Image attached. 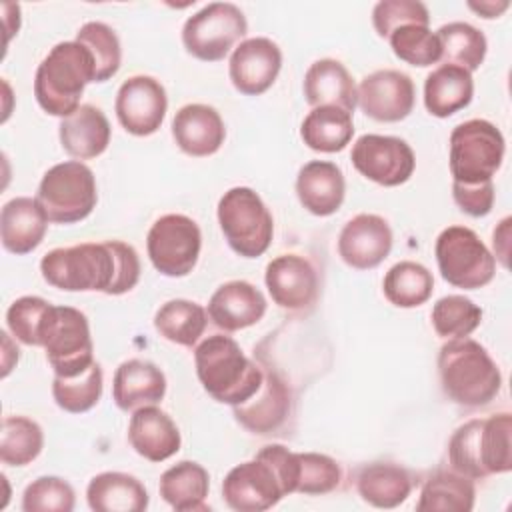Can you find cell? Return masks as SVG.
Returning <instances> with one entry per match:
<instances>
[{
  "label": "cell",
  "instance_id": "obj_44",
  "mask_svg": "<svg viewBox=\"0 0 512 512\" xmlns=\"http://www.w3.org/2000/svg\"><path fill=\"white\" fill-rule=\"evenodd\" d=\"M74 502V488L58 476H40L22 494L24 512H70L74 510Z\"/></svg>",
  "mask_w": 512,
  "mask_h": 512
},
{
  "label": "cell",
  "instance_id": "obj_2",
  "mask_svg": "<svg viewBox=\"0 0 512 512\" xmlns=\"http://www.w3.org/2000/svg\"><path fill=\"white\" fill-rule=\"evenodd\" d=\"M196 376L202 388L222 404L238 406L262 384V366L250 360L240 344L224 334L204 338L194 350Z\"/></svg>",
  "mask_w": 512,
  "mask_h": 512
},
{
  "label": "cell",
  "instance_id": "obj_28",
  "mask_svg": "<svg viewBox=\"0 0 512 512\" xmlns=\"http://www.w3.org/2000/svg\"><path fill=\"white\" fill-rule=\"evenodd\" d=\"M86 500L94 512H142L148 508L144 484L124 472L96 474L88 482Z\"/></svg>",
  "mask_w": 512,
  "mask_h": 512
},
{
  "label": "cell",
  "instance_id": "obj_18",
  "mask_svg": "<svg viewBox=\"0 0 512 512\" xmlns=\"http://www.w3.org/2000/svg\"><path fill=\"white\" fill-rule=\"evenodd\" d=\"M392 250V230L378 214H356L338 236V254L354 270L376 268Z\"/></svg>",
  "mask_w": 512,
  "mask_h": 512
},
{
  "label": "cell",
  "instance_id": "obj_34",
  "mask_svg": "<svg viewBox=\"0 0 512 512\" xmlns=\"http://www.w3.org/2000/svg\"><path fill=\"white\" fill-rule=\"evenodd\" d=\"M208 324L206 310L184 298L164 302L154 314V328L162 338L178 346L192 348L204 334Z\"/></svg>",
  "mask_w": 512,
  "mask_h": 512
},
{
  "label": "cell",
  "instance_id": "obj_40",
  "mask_svg": "<svg viewBox=\"0 0 512 512\" xmlns=\"http://www.w3.org/2000/svg\"><path fill=\"white\" fill-rule=\"evenodd\" d=\"M512 416L508 412L494 414L482 420L480 428V458L486 476L504 474L512 470V448H510Z\"/></svg>",
  "mask_w": 512,
  "mask_h": 512
},
{
  "label": "cell",
  "instance_id": "obj_47",
  "mask_svg": "<svg viewBox=\"0 0 512 512\" xmlns=\"http://www.w3.org/2000/svg\"><path fill=\"white\" fill-rule=\"evenodd\" d=\"M428 8L418 0H382L372 10V24L378 36L388 38L390 32L404 24L428 26Z\"/></svg>",
  "mask_w": 512,
  "mask_h": 512
},
{
  "label": "cell",
  "instance_id": "obj_3",
  "mask_svg": "<svg viewBox=\"0 0 512 512\" xmlns=\"http://www.w3.org/2000/svg\"><path fill=\"white\" fill-rule=\"evenodd\" d=\"M438 374L444 394L466 408L490 404L502 388L500 368L488 350L468 336L442 344Z\"/></svg>",
  "mask_w": 512,
  "mask_h": 512
},
{
  "label": "cell",
  "instance_id": "obj_41",
  "mask_svg": "<svg viewBox=\"0 0 512 512\" xmlns=\"http://www.w3.org/2000/svg\"><path fill=\"white\" fill-rule=\"evenodd\" d=\"M392 52L412 66H432L440 62L442 48L436 32L420 24H404L388 36Z\"/></svg>",
  "mask_w": 512,
  "mask_h": 512
},
{
  "label": "cell",
  "instance_id": "obj_8",
  "mask_svg": "<svg viewBox=\"0 0 512 512\" xmlns=\"http://www.w3.org/2000/svg\"><path fill=\"white\" fill-rule=\"evenodd\" d=\"M40 346L46 350V360L54 376H78L94 362V344L88 318L72 306H50Z\"/></svg>",
  "mask_w": 512,
  "mask_h": 512
},
{
  "label": "cell",
  "instance_id": "obj_43",
  "mask_svg": "<svg viewBox=\"0 0 512 512\" xmlns=\"http://www.w3.org/2000/svg\"><path fill=\"white\" fill-rule=\"evenodd\" d=\"M298 460V476H296V492L298 494H328L340 486L342 468L340 464L318 452H296Z\"/></svg>",
  "mask_w": 512,
  "mask_h": 512
},
{
  "label": "cell",
  "instance_id": "obj_29",
  "mask_svg": "<svg viewBox=\"0 0 512 512\" xmlns=\"http://www.w3.org/2000/svg\"><path fill=\"white\" fill-rule=\"evenodd\" d=\"M474 96L472 74L454 64H442L426 76L424 106L436 118H448L466 108Z\"/></svg>",
  "mask_w": 512,
  "mask_h": 512
},
{
  "label": "cell",
  "instance_id": "obj_13",
  "mask_svg": "<svg viewBox=\"0 0 512 512\" xmlns=\"http://www.w3.org/2000/svg\"><path fill=\"white\" fill-rule=\"evenodd\" d=\"M168 98L164 86L152 76H130L116 94L114 110L122 128L134 136L154 134L166 116Z\"/></svg>",
  "mask_w": 512,
  "mask_h": 512
},
{
  "label": "cell",
  "instance_id": "obj_14",
  "mask_svg": "<svg viewBox=\"0 0 512 512\" xmlns=\"http://www.w3.org/2000/svg\"><path fill=\"white\" fill-rule=\"evenodd\" d=\"M358 106L376 122H400L416 102L414 82L400 70H376L360 80L356 88Z\"/></svg>",
  "mask_w": 512,
  "mask_h": 512
},
{
  "label": "cell",
  "instance_id": "obj_15",
  "mask_svg": "<svg viewBox=\"0 0 512 512\" xmlns=\"http://www.w3.org/2000/svg\"><path fill=\"white\" fill-rule=\"evenodd\" d=\"M222 496L232 510L262 512L276 506L284 498V490L272 466L254 456L226 474Z\"/></svg>",
  "mask_w": 512,
  "mask_h": 512
},
{
  "label": "cell",
  "instance_id": "obj_10",
  "mask_svg": "<svg viewBox=\"0 0 512 512\" xmlns=\"http://www.w3.org/2000/svg\"><path fill=\"white\" fill-rule=\"evenodd\" d=\"M246 32V16L236 4L212 2L184 22L182 44L194 58L218 62L246 36Z\"/></svg>",
  "mask_w": 512,
  "mask_h": 512
},
{
  "label": "cell",
  "instance_id": "obj_36",
  "mask_svg": "<svg viewBox=\"0 0 512 512\" xmlns=\"http://www.w3.org/2000/svg\"><path fill=\"white\" fill-rule=\"evenodd\" d=\"M442 48L440 62L454 64L470 74L484 62L488 42L486 36L468 22H448L436 32Z\"/></svg>",
  "mask_w": 512,
  "mask_h": 512
},
{
  "label": "cell",
  "instance_id": "obj_32",
  "mask_svg": "<svg viewBox=\"0 0 512 512\" xmlns=\"http://www.w3.org/2000/svg\"><path fill=\"white\" fill-rule=\"evenodd\" d=\"M354 136L352 114L336 106L312 108L300 126V138L310 150L340 152Z\"/></svg>",
  "mask_w": 512,
  "mask_h": 512
},
{
  "label": "cell",
  "instance_id": "obj_16",
  "mask_svg": "<svg viewBox=\"0 0 512 512\" xmlns=\"http://www.w3.org/2000/svg\"><path fill=\"white\" fill-rule=\"evenodd\" d=\"M282 68V52L276 42L264 36L242 40L228 64L232 86L244 96L264 94L278 78Z\"/></svg>",
  "mask_w": 512,
  "mask_h": 512
},
{
  "label": "cell",
  "instance_id": "obj_25",
  "mask_svg": "<svg viewBox=\"0 0 512 512\" xmlns=\"http://www.w3.org/2000/svg\"><path fill=\"white\" fill-rule=\"evenodd\" d=\"M346 194V180L334 162L312 160L304 164L296 176V196L300 204L314 216L334 214Z\"/></svg>",
  "mask_w": 512,
  "mask_h": 512
},
{
  "label": "cell",
  "instance_id": "obj_11",
  "mask_svg": "<svg viewBox=\"0 0 512 512\" xmlns=\"http://www.w3.org/2000/svg\"><path fill=\"white\" fill-rule=\"evenodd\" d=\"M202 248L198 224L184 214H164L148 230L146 250L152 266L170 278L192 272Z\"/></svg>",
  "mask_w": 512,
  "mask_h": 512
},
{
  "label": "cell",
  "instance_id": "obj_48",
  "mask_svg": "<svg viewBox=\"0 0 512 512\" xmlns=\"http://www.w3.org/2000/svg\"><path fill=\"white\" fill-rule=\"evenodd\" d=\"M452 196L462 212H466L468 216L480 218V216H486L494 206V184L492 180L482 184L452 182Z\"/></svg>",
  "mask_w": 512,
  "mask_h": 512
},
{
  "label": "cell",
  "instance_id": "obj_6",
  "mask_svg": "<svg viewBox=\"0 0 512 512\" xmlns=\"http://www.w3.org/2000/svg\"><path fill=\"white\" fill-rule=\"evenodd\" d=\"M36 200L54 224H74L96 208L98 192L94 172L80 160H66L46 170Z\"/></svg>",
  "mask_w": 512,
  "mask_h": 512
},
{
  "label": "cell",
  "instance_id": "obj_1",
  "mask_svg": "<svg viewBox=\"0 0 512 512\" xmlns=\"http://www.w3.org/2000/svg\"><path fill=\"white\" fill-rule=\"evenodd\" d=\"M42 278L66 292H104L120 296L140 280L138 252L122 240L82 242L54 248L40 260Z\"/></svg>",
  "mask_w": 512,
  "mask_h": 512
},
{
  "label": "cell",
  "instance_id": "obj_37",
  "mask_svg": "<svg viewBox=\"0 0 512 512\" xmlns=\"http://www.w3.org/2000/svg\"><path fill=\"white\" fill-rule=\"evenodd\" d=\"M44 446V432L38 422L26 416H6L0 434V460L8 466H26L38 458Z\"/></svg>",
  "mask_w": 512,
  "mask_h": 512
},
{
  "label": "cell",
  "instance_id": "obj_49",
  "mask_svg": "<svg viewBox=\"0 0 512 512\" xmlns=\"http://www.w3.org/2000/svg\"><path fill=\"white\" fill-rule=\"evenodd\" d=\"M510 4L506 0L502 2H468V8L478 12L482 18H498Z\"/></svg>",
  "mask_w": 512,
  "mask_h": 512
},
{
  "label": "cell",
  "instance_id": "obj_35",
  "mask_svg": "<svg viewBox=\"0 0 512 512\" xmlns=\"http://www.w3.org/2000/svg\"><path fill=\"white\" fill-rule=\"evenodd\" d=\"M382 290L390 304L398 308H416L432 296L434 278L424 264L402 260L386 272Z\"/></svg>",
  "mask_w": 512,
  "mask_h": 512
},
{
  "label": "cell",
  "instance_id": "obj_38",
  "mask_svg": "<svg viewBox=\"0 0 512 512\" xmlns=\"http://www.w3.org/2000/svg\"><path fill=\"white\" fill-rule=\"evenodd\" d=\"M52 396L58 408L70 414H82L94 408L102 396V368L94 360L78 376H54Z\"/></svg>",
  "mask_w": 512,
  "mask_h": 512
},
{
  "label": "cell",
  "instance_id": "obj_30",
  "mask_svg": "<svg viewBox=\"0 0 512 512\" xmlns=\"http://www.w3.org/2000/svg\"><path fill=\"white\" fill-rule=\"evenodd\" d=\"M356 488L364 502L376 508H396L412 492V476L394 462H372L358 470Z\"/></svg>",
  "mask_w": 512,
  "mask_h": 512
},
{
  "label": "cell",
  "instance_id": "obj_31",
  "mask_svg": "<svg viewBox=\"0 0 512 512\" xmlns=\"http://www.w3.org/2000/svg\"><path fill=\"white\" fill-rule=\"evenodd\" d=\"M160 496L178 512L208 510L206 496L210 490V476L206 468L192 460H182L170 466L160 476Z\"/></svg>",
  "mask_w": 512,
  "mask_h": 512
},
{
  "label": "cell",
  "instance_id": "obj_19",
  "mask_svg": "<svg viewBox=\"0 0 512 512\" xmlns=\"http://www.w3.org/2000/svg\"><path fill=\"white\" fill-rule=\"evenodd\" d=\"M262 372V384L256 394L232 406V412L246 430L254 434H274L286 424L292 412V394L288 384L272 368H262Z\"/></svg>",
  "mask_w": 512,
  "mask_h": 512
},
{
  "label": "cell",
  "instance_id": "obj_27",
  "mask_svg": "<svg viewBox=\"0 0 512 512\" xmlns=\"http://www.w3.org/2000/svg\"><path fill=\"white\" fill-rule=\"evenodd\" d=\"M58 136L64 152L76 160H90L100 156L110 144V122L106 114L92 106L82 104L76 112L62 118Z\"/></svg>",
  "mask_w": 512,
  "mask_h": 512
},
{
  "label": "cell",
  "instance_id": "obj_12",
  "mask_svg": "<svg viewBox=\"0 0 512 512\" xmlns=\"http://www.w3.org/2000/svg\"><path fill=\"white\" fill-rule=\"evenodd\" d=\"M352 166L368 180L380 186H400L410 180L416 158L410 144L396 136L364 134L350 152Z\"/></svg>",
  "mask_w": 512,
  "mask_h": 512
},
{
  "label": "cell",
  "instance_id": "obj_7",
  "mask_svg": "<svg viewBox=\"0 0 512 512\" xmlns=\"http://www.w3.org/2000/svg\"><path fill=\"white\" fill-rule=\"evenodd\" d=\"M504 136L488 120L472 118L450 134V174L458 184L490 182L504 160Z\"/></svg>",
  "mask_w": 512,
  "mask_h": 512
},
{
  "label": "cell",
  "instance_id": "obj_23",
  "mask_svg": "<svg viewBox=\"0 0 512 512\" xmlns=\"http://www.w3.org/2000/svg\"><path fill=\"white\" fill-rule=\"evenodd\" d=\"M48 222L50 220L36 198L16 196L8 200L0 212L2 246L16 256L32 252L44 240Z\"/></svg>",
  "mask_w": 512,
  "mask_h": 512
},
{
  "label": "cell",
  "instance_id": "obj_26",
  "mask_svg": "<svg viewBox=\"0 0 512 512\" xmlns=\"http://www.w3.org/2000/svg\"><path fill=\"white\" fill-rule=\"evenodd\" d=\"M304 98L312 108L336 106L350 114L358 104L356 84L350 72L334 58H322L310 64L304 74Z\"/></svg>",
  "mask_w": 512,
  "mask_h": 512
},
{
  "label": "cell",
  "instance_id": "obj_17",
  "mask_svg": "<svg viewBox=\"0 0 512 512\" xmlns=\"http://www.w3.org/2000/svg\"><path fill=\"white\" fill-rule=\"evenodd\" d=\"M264 282L274 304L290 312L306 310L318 298L316 268L298 254H280L270 260Z\"/></svg>",
  "mask_w": 512,
  "mask_h": 512
},
{
  "label": "cell",
  "instance_id": "obj_24",
  "mask_svg": "<svg viewBox=\"0 0 512 512\" xmlns=\"http://www.w3.org/2000/svg\"><path fill=\"white\" fill-rule=\"evenodd\" d=\"M164 394L166 376L156 364L148 360H124L114 372L112 398L114 404L124 412H134L142 406H154L164 398Z\"/></svg>",
  "mask_w": 512,
  "mask_h": 512
},
{
  "label": "cell",
  "instance_id": "obj_22",
  "mask_svg": "<svg viewBox=\"0 0 512 512\" xmlns=\"http://www.w3.org/2000/svg\"><path fill=\"white\" fill-rule=\"evenodd\" d=\"M128 442L142 458L150 462H164L180 450L182 438L174 420L154 404L132 412Z\"/></svg>",
  "mask_w": 512,
  "mask_h": 512
},
{
  "label": "cell",
  "instance_id": "obj_39",
  "mask_svg": "<svg viewBox=\"0 0 512 512\" xmlns=\"http://www.w3.org/2000/svg\"><path fill=\"white\" fill-rule=\"evenodd\" d=\"M432 326L440 338L454 340L470 336L482 320V310L462 294H450L432 306Z\"/></svg>",
  "mask_w": 512,
  "mask_h": 512
},
{
  "label": "cell",
  "instance_id": "obj_46",
  "mask_svg": "<svg viewBox=\"0 0 512 512\" xmlns=\"http://www.w3.org/2000/svg\"><path fill=\"white\" fill-rule=\"evenodd\" d=\"M50 306L52 304L40 296L14 300L6 312V324L12 336L26 346H40V334Z\"/></svg>",
  "mask_w": 512,
  "mask_h": 512
},
{
  "label": "cell",
  "instance_id": "obj_4",
  "mask_svg": "<svg viewBox=\"0 0 512 512\" xmlns=\"http://www.w3.org/2000/svg\"><path fill=\"white\" fill-rule=\"evenodd\" d=\"M96 82V66L90 50L76 40L58 42L38 64L34 96L44 112L66 118L82 104L86 84Z\"/></svg>",
  "mask_w": 512,
  "mask_h": 512
},
{
  "label": "cell",
  "instance_id": "obj_45",
  "mask_svg": "<svg viewBox=\"0 0 512 512\" xmlns=\"http://www.w3.org/2000/svg\"><path fill=\"white\" fill-rule=\"evenodd\" d=\"M480 428L482 418H472L458 426L448 442V458L452 468L472 480L486 478L480 458Z\"/></svg>",
  "mask_w": 512,
  "mask_h": 512
},
{
  "label": "cell",
  "instance_id": "obj_21",
  "mask_svg": "<svg viewBox=\"0 0 512 512\" xmlns=\"http://www.w3.org/2000/svg\"><path fill=\"white\" fill-rule=\"evenodd\" d=\"M266 314L264 294L246 280H230L216 288L208 302L210 320L224 332L254 326Z\"/></svg>",
  "mask_w": 512,
  "mask_h": 512
},
{
  "label": "cell",
  "instance_id": "obj_9",
  "mask_svg": "<svg viewBox=\"0 0 512 512\" xmlns=\"http://www.w3.org/2000/svg\"><path fill=\"white\" fill-rule=\"evenodd\" d=\"M434 256L442 278L456 288H482L496 272V258L480 236L466 226L444 228L436 238Z\"/></svg>",
  "mask_w": 512,
  "mask_h": 512
},
{
  "label": "cell",
  "instance_id": "obj_5",
  "mask_svg": "<svg viewBox=\"0 0 512 512\" xmlns=\"http://www.w3.org/2000/svg\"><path fill=\"white\" fill-rule=\"evenodd\" d=\"M218 224L228 246L244 256H262L274 234V220L262 198L246 186H234L218 202Z\"/></svg>",
  "mask_w": 512,
  "mask_h": 512
},
{
  "label": "cell",
  "instance_id": "obj_33",
  "mask_svg": "<svg viewBox=\"0 0 512 512\" xmlns=\"http://www.w3.org/2000/svg\"><path fill=\"white\" fill-rule=\"evenodd\" d=\"M476 488L472 478L456 470H438L422 486L416 510L420 512H470Z\"/></svg>",
  "mask_w": 512,
  "mask_h": 512
},
{
  "label": "cell",
  "instance_id": "obj_42",
  "mask_svg": "<svg viewBox=\"0 0 512 512\" xmlns=\"http://www.w3.org/2000/svg\"><path fill=\"white\" fill-rule=\"evenodd\" d=\"M76 42L86 46L94 58L96 82L110 80L122 62V48L116 32L104 22H86L76 32Z\"/></svg>",
  "mask_w": 512,
  "mask_h": 512
},
{
  "label": "cell",
  "instance_id": "obj_20",
  "mask_svg": "<svg viewBox=\"0 0 512 512\" xmlns=\"http://www.w3.org/2000/svg\"><path fill=\"white\" fill-rule=\"evenodd\" d=\"M172 138L188 156H212L224 144V120L208 104H186L172 118Z\"/></svg>",
  "mask_w": 512,
  "mask_h": 512
}]
</instances>
